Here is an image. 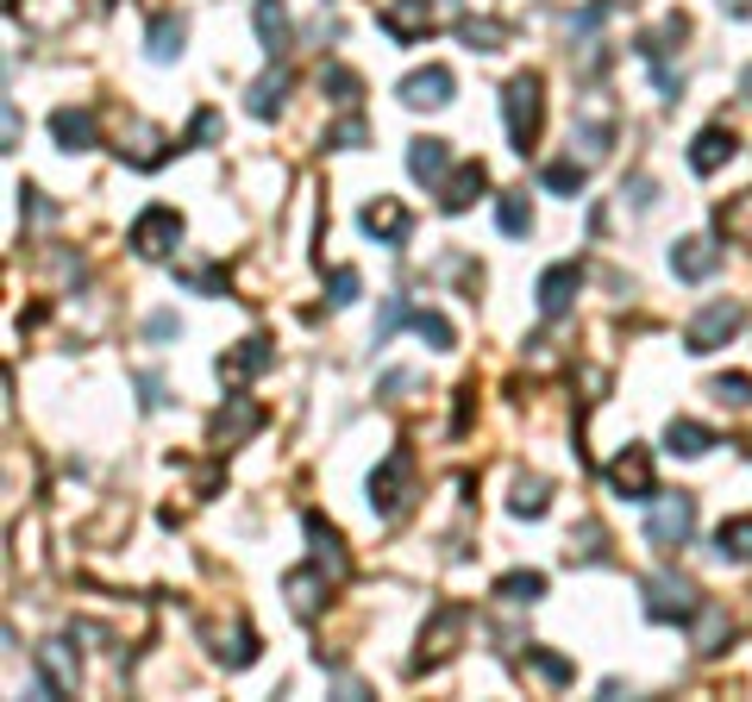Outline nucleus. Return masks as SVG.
<instances>
[{"mask_svg": "<svg viewBox=\"0 0 752 702\" xmlns=\"http://www.w3.org/2000/svg\"><path fill=\"white\" fill-rule=\"evenodd\" d=\"M414 332H421L433 351H452V320L445 313H433V308H414Z\"/></svg>", "mask_w": 752, "mask_h": 702, "instance_id": "nucleus-33", "label": "nucleus"}, {"mask_svg": "<svg viewBox=\"0 0 752 702\" xmlns=\"http://www.w3.org/2000/svg\"><path fill=\"white\" fill-rule=\"evenodd\" d=\"M714 552L733 565H752V514H733V521L714 526Z\"/></svg>", "mask_w": 752, "mask_h": 702, "instance_id": "nucleus-20", "label": "nucleus"}, {"mask_svg": "<svg viewBox=\"0 0 752 702\" xmlns=\"http://www.w3.org/2000/svg\"><path fill=\"white\" fill-rule=\"evenodd\" d=\"M51 132H57L63 151H88V145H95V114H88V107H57V114H51Z\"/></svg>", "mask_w": 752, "mask_h": 702, "instance_id": "nucleus-17", "label": "nucleus"}, {"mask_svg": "<svg viewBox=\"0 0 752 702\" xmlns=\"http://www.w3.org/2000/svg\"><path fill=\"white\" fill-rule=\"evenodd\" d=\"M714 264H721V245H714V238H684V245H671V270L684 276V283L714 276Z\"/></svg>", "mask_w": 752, "mask_h": 702, "instance_id": "nucleus-14", "label": "nucleus"}, {"mask_svg": "<svg viewBox=\"0 0 752 702\" xmlns=\"http://www.w3.org/2000/svg\"><path fill=\"white\" fill-rule=\"evenodd\" d=\"M501 119H508V145H515V151H527V145L540 138V76H533V70L508 82V95H501Z\"/></svg>", "mask_w": 752, "mask_h": 702, "instance_id": "nucleus-3", "label": "nucleus"}, {"mask_svg": "<svg viewBox=\"0 0 752 702\" xmlns=\"http://www.w3.org/2000/svg\"><path fill=\"white\" fill-rule=\"evenodd\" d=\"M283 95H289V70H271V76L251 82V100H245V107H251L257 119H271L276 107H283Z\"/></svg>", "mask_w": 752, "mask_h": 702, "instance_id": "nucleus-26", "label": "nucleus"}, {"mask_svg": "<svg viewBox=\"0 0 752 702\" xmlns=\"http://www.w3.org/2000/svg\"><path fill=\"white\" fill-rule=\"evenodd\" d=\"M740 95H746V100H752V70H746V76H740Z\"/></svg>", "mask_w": 752, "mask_h": 702, "instance_id": "nucleus-41", "label": "nucleus"}, {"mask_svg": "<svg viewBox=\"0 0 752 702\" xmlns=\"http://www.w3.org/2000/svg\"><path fill=\"white\" fill-rule=\"evenodd\" d=\"M402 100L407 107H452V70H414V76L402 82Z\"/></svg>", "mask_w": 752, "mask_h": 702, "instance_id": "nucleus-13", "label": "nucleus"}, {"mask_svg": "<svg viewBox=\"0 0 752 702\" xmlns=\"http://www.w3.org/2000/svg\"><path fill=\"white\" fill-rule=\"evenodd\" d=\"M445 163H452L445 138H414V145H407V176H414V182H445Z\"/></svg>", "mask_w": 752, "mask_h": 702, "instance_id": "nucleus-18", "label": "nucleus"}, {"mask_svg": "<svg viewBox=\"0 0 752 702\" xmlns=\"http://www.w3.org/2000/svg\"><path fill=\"white\" fill-rule=\"evenodd\" d=\"M496 596H501L508 608H533V603L546 596V577H540V571H508V577L496 584Z\"/></svg>", "mask_w": 752, "mask_h": 702, "instance_id": "nucleus-23", "label": "nucleus"}, {"mask_svg": "<svg viewBox=\"0 0 752 702\" xmlns=\"http://www.w3.org/2000/svg\"><path fill=\"white\" fill-rule=\"evenodd\" d=\"M332 301H339V308L358 301V270H332Z\"/></svg>", "mask_w": 752, "mask_h": 702, "instance_id": "nucleus-39", "label": "nucleus"}, {"mask_svg": "<svg viewBox=\"0 0 752 702\" xmlns=\"http://www.w3.org/2000/svg\"><path fill=\"white\" fill-rule=\"evenodd\" d=\"M308 546H314V565L327 571V584H346L351 577V559H346V540L332 533L320 514H308Z\"/></svg>", "mask_w": 752, "mask_h": 702, "instance_id": "nucleus-9", "label": "nucleus"}, {"mask_svg": "<svg viewBox=\"0 0 752 702\" xmlns=\"http://www.w3.org/2000/svg\"><path fill=\"white\" fill-rule=\"evenodd\" d=\"M740 327H746V308H740V301H709V308L690 320V332H684V351L709 358V351H714V345H728Z\"/></svg>", "mask_w": 752, "mask_h": 702, "instance_id": "nucleus-5", "label": "nucleus"}, {"mask_svg": "<svg viewBox=\"0 0 752 702\" xmlns=\"http://www.w3.org/2000/svg\"><path fill=\"white\" fill-rule=\"evenodd\" d=\"M182 39H189V20H176V13H157L151 20V63H170V57H182Z\"/></svg>", "mask_w": 752, "mask_h": 702, "instance_id": "nucleus-22", "label": "nucleus"}, {"mask_svg": "<svg viewBox=\"0 0 752 702\" xmlns=\"http://www.w3.org/2000/svg\"><path fill=\"white\" fill-rule=\"evenodd\" d=\"M665 446H671L677 458H702V451L714 446V433L696 427V421H671V427H665Z\"/></svg>", "mask_w": 752, "mask_h": 702, "instance_id": "nucleus-28", "label": "nucleus"}, {"mask_svg": "<svg viewBox=\"0 0 752 702\" xmlns=\"http://www.w3.org/2000/svg\"><path fill=\"white\" fill-rule=\"evenodd\" d=\"M320 577H327V571L314 565V571H289V608L295 615H301V621H314V608H320Z\"/></svg>", "mask_w": 752, "mask_h": 702, "instance_id": "nucleus-25", "label": "nucleus"}, {"mask_svg": "<svg viewBox=\"0 0 752 702\" xmlns=\"http://www.w3.org/2000/svg\"><path fill=\"white\" fill-rule=\"evenodd\" d=\"M583 145V157H608V145H615V126L608 119H578V132H571V151Z\"/></svg>", "mask_w": 752, "mask_h": 702, "instance_id": "nucleus-31", "label": "nucleus"}, {"mask_svg": "<svg viewBox=\"0 0 752 702\" xmlns=\"http://www.w3.org/2000/svg\"><path fill=\"white\" fill-rule=\"evenodd\" d=\"M407 489H414V451L395 446L383 465L370 470V508H377L383 521H395V514L407 508Z\"/></svg>", "mask_w": 752, "mask_h": 702, "instance_id": "nucleus-2", "label": "nucleus"}, {"mask_svg": "<svg viewBox=\"0 0 752 702\" xmlns=\"http://www.w3.org/2000/svg\"><path fill=\"white\" fill-rule=\"evenodd\" d=\"M477 189H483V163H464L458 176H445L439 182V208L445 214H464V208L477 201Z\"/></svg>", "mask_w": 752, "mask_h": 702, "instance_id": "nucleus-19", "label": "nucleus"}, {"mask_svg": "<svg viewBox=\"0 0 752 702\" xmlns=\"http://www.w3.org/2000/svg\"><path fill=\"white\" fill-rule=\"evenodd\" d=\"M145 332H151V339H176V332H182V320H176V313H151V320H145Z\"/></svg>", "mask_w": 752, "mask_h": 702, "instance_id": "nucleus-40", "label": "nucleus"}, {"mask_svg": "<svg viewBox=\"0 0 752 702\" xmlns=\"http://www.w3.org/2000/svg\"><path fill=\"white\" fill-rule=\"evenodd\" d=\"M639 589H646V621H677L684 627V621H696V608H702L696 603V584L690 577H677V571H658V577H646Z\"/></svg>", "mask_w": 752, "mask_h": 702, "instance_id": "nucleus-4", "label": "nucleus"}, {"mask_svg": "<svg viewBox=\"0 0 752 702\" xmlns=\"http://www.w3.org/2000/svg\"><path fill=\"white\" fill-rule=\"evenodd\" d=\"M320 88H332V100H339V107H358V76H351V70H339V63H332V70H320Z\"/></svg>", "mask_w": 752, "mask_h": 702, "instance_id": "nucleus-36", "label": "nucleus"}, {"mask_svg": "<svg viewBox=\"0 0 752 702\" xmlns=\"http://www.w3.org/2000/svg\"><path fill=\"white\" fill-rule=\"evenodd\" d=\"M508 508H515L521 521H540L546 508H552V483H546V477H521L515 496H508Z\"/></svg>", "mask_w": 752, "mask_h": 702, "instance_id": "nucleus-24", "label": "nucleus"}, {"mask_svg": "<svg viewBox=\"0 0 752 702\" xmlns=\"http://www.w3.org/2000/svg\"><path fill=\"white\" fill-rule=\"evenodd\" d=\"M709 395L721 408H752V376H714Z\"/></svg>", "mask_w": 752, "mask_h": 702, "instance_id": "nucleus-34", "label": "nucleus"}, {"mask_svg": "<svg viewBox=\"0 0 752 702\" xmlns=\"http://www.w3.org/2000/svg\"><path fill=\"white\" fill-rule=\"evenodd\" d=\"M527 659H533V671H540V678H552V683L571 678V664H564L559 652H527Z\"/></svg>", "mask_w": 752, "mask_h": 702, "instance_id": "nucleus-38", "label": "nucleus"}, {"mask_svg": "<svg viewBox=\"0 0 752 702\" xmlns=\"http://www.w3.org/2000/svg\"><path fill=\"white\" fill-rule=\"evenodd\" d=\"M264 364H271V339H245L239 351H226V358H220V383H232V390H239V383H245V376H257Z\"/></svg>", "mask_w": 752, "mask_h": 702, "instance_id": "nucleus-15", "label": "nucleus"}, {"mask_svg": "<svg viewBox=\"0 0 752 702\" xmlns=\"http://www.w3.org/2000/svg\"><path fill=\"white\" fill-rule=\"evenodd\" d=\"M721 640H728V608L702 603L696 608V652H721Z\"/></svg>", "mask_w": 752, "mask_h": 702, "instance_id": "nucleus-29", "label": "nucleus"}, {"mask_svg": "<svg viewBox=\"0 0 752 702\" xmlns=\"http://www.w3.org/2000/svg\"><path fill=\"white\" fill-rule=\"evenodd\" d=\"M445 7H458V0H445Z\"/></svg>", "mask_w": 752, "mask_h": 702, "instance_id": "nucleus-42", "label": "nucleus"}, {"mask_svg": "<svg viewBox=\"0 0 752 702\" xmlns=\"http://www.w3.org/2000/svg\"><path fill=\"white\" fill-rule=\"evenodd\" d=\"M257 39H264V51L271 57H283L289 51V13H283V0H257Z\"/></svg>", "mask_w": 752, "mask_h": 702, "instance_id": "nucleus-21", "label": "nucleus"}, {"mask_svg": "<svg viewBox=\"0 0 752 702\" xmlns=\"http://www.w3.org/2000/svg\"><path fill=\"white\" fill-rule=\"evenodd\" d=\"M458 39L470 44V51H501V39H508V32H501L496 20H464V25H458Z\"/></svg>", "mask_w": 752, "mask_h": 702, "instance_id": "nucleus-35", "label": "nucleus"}, {"mask_svg": "<svg viewBox=\"0 0 752 702\" xmlns=\"http://www.w3.org/2000/svg\"><path fill=\"white\" fill-rule=\"evenodd\" d=\"M583 289V270L578 264H552V270L540 276V313L546 320H559L564 308H571V295Z\"/></svg>", "mask_w": 752, "mask_h": 702, "instance_id": "nucleus-12", "label": "nucleus"}, {"mask_svg": "<svg viewBox=\"0 0 752 702\" xmlns=\"http://www.w3.org/2000/svg\"><path fill=\"white\" fill-rule=\"evenodd\" d=\"M257 421H264V414L251 408V402H239V395H232V414L220 408V421H213V439H220V446H239V439H245Z\"/></svg>", "mask_w": 752, "mask_h": 702, "instance_id": "nucleus-27", "label": "nucleus"}, {"mask_svg": "<svg viewBox=\"0 0 752 702\" xmlns=\"http://www.w3.org/2000/svg\"><path fill=\"white\" fill-rule=\"evenodd\" d=\"M377 25H383L395 44H414V39H426L433 13H426V0H389L383 13H377Z\"/></svg>", "mask_w": 752, "mask_h": 702, "instance_id": "nucleus-11", "label": "nucleus"}, {"mask_svg": "<svg viewBox=\"0 0 752 702\" xmlns=\"http://www.w3.org/2000/svg\"><path fill=\"white\" fill-rule=\"evenodd\" d=\"M540 182L552 189V195H583V163H578V151H571V157H559V163H546V170H540Z\"/></svg>", "mask_w": 752, "mask_h": 702, "instance_id": "nucleus-30", "label": "nucleus"}, {"mask_svg": "<svg viewBox=\"0 0 752 702\" xmlns=\"http://www.w3.org/2000/svg\"><path fill=\"white\" fill-rule=\"evenodd\" d=\"M690 533H696V496L690 489H658L653 514H646V546L671 552V546H684Z\"/></svg>", "mask_w": 752, "mask_h": 702, "instance_id": "nucleus-1", "label": "nucleus"}, {"mask_svg": "<svg viewBox=\"0 0 752 702\" xmlns=\"http://www.w3.org/2000/svg\"><path fill=\"white\" fill-rule=\"evenodd\" d=\"M733 157V132L728 126H709V132H696V145H690V170L696 176H714L721 163Z\"/></svg>", "mask_w": 752, "mask_h": 702, "instance_id": "nucleus-16", "label": "nucleus"}, {"mask_svg": "<svg viewBox=\"0 0 752 702\" xmlns=\"http://www.w3.org/2000/svg\"><path fill=\"white\" fill-rule=\"evenodd\" d=\"M182 245V214L176 208H145L133 220V252L138 257H170Z\"/></svg>", "mask_w": 752, "mask_h": 702, "instance_id": "nucleus-6", "label": "nucleus"}, {"mask_svg": "<svg viewBox=\"0 0 752 702\" xmlns=\"http://www.w3.org/2000/svg\"><path fill=\"white\" fill-rule=\"evenodd\" d=\"M358 226H364L377 245H407V208H402V201H389V195L370 201L364 214H358Z\"/></svg>", "mask_w": 752, "mask_h": 702, "instance_id": "nucleus-10", "label": "nucleus"}, {"mask_svg": "<svg viewBox=\"0 0 752 702\" xmlns=\"http://www.w3.org/2000/svg\"><path fill=\"white\" fill-rule=\"evenodd\" d=\"M327 145H339V151H358V145H364V119H358V114L339 119V126L327 132Z\"/></svg>", "mask_w": 752, "mask_h": 702, "instance_id": "nucleus-37", "label": "nucleus"}, {"mask_svg": "<svg viewBox=\"0 0 752 702\" xmlns=\"http://www.w3.org/2000/svg\"><path fill=\"white\" fill-rule=\"evenodd\" d=\"M496 220H501V233H508V238L533 233V208H527V195H501L496 201Z\"/></svg>", "mask_w": 752, "mask_h": 702, "instance_id": "nucleus-32", "label": "nucleus"}, {"mask_svg": "<svg viewBox=\"0 0 752 702\" xmlns=\"http://www.w3.org/2000/svg\"><path fill=\"white\" fill-rule=\"evenodd\" d=\"M76 678H82L76 646H70V640H44L39 646V690H44V696H70Z\"/></svg>", "mask_w": 752, "mask_h": 702, "instance_id": "nucleus-7", "label": "nucleus"}, {"mask_svg": "<svg viewBox=\"0 0 752 702\" xmlns=\"http://www.w3.org/2000/svg\"><path fill=\"white\" fill-rule=\"evenodd\" d=\"M608 489H615L621 502H653L658 496L653 489V458H646L639 446H627L615 465H608Z\"/></svg>", "mask_w": 752, "mask_h": 702, "instance_id": "nucleus-8", "label": "nucleus"}]
</instances>
